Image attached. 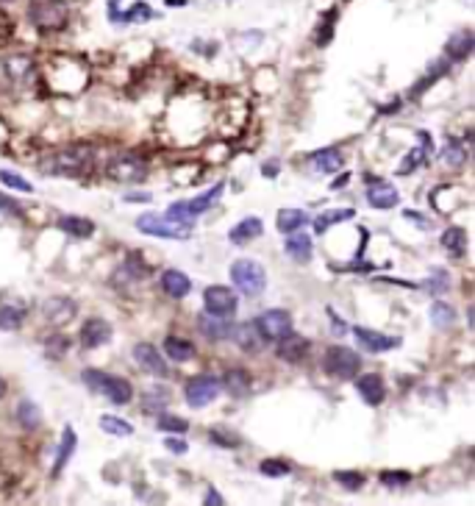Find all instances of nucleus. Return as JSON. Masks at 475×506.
Instances as JSON below:
<instances>
[{
	"instance_id": "5fc2aeb1",
	"label": "nucleus",
	"mask_w": 475,
	"mask_h": 506,
	"mask_svg": "<svg viewBox=\"0 0 475 506\" xmlns=\"http://www.w3.org/2000/svg\"><path fill=\"white\" fill-rule=\"evenodd\" d=\"M0 212H3V215H11V217H22V206H20L14 198L3 195V192H0Z\"/></svg>"
},
{
	"instance_id": "2eb2a0df",
	"label": "nucleus",
	"mask_w": 475,
	"mask_h": 506,
	"mask_svg": "<svg viewBox=\"0 0 475 506\" xmlns=\"http://www.w3.org/2000/svg\"><path fill=\"white\" fill-rule=\"evenodd\" d=\"M231 328H234V320L228 317H220V314H201L198 317V331L209 339V342H223L231 337Z\"/></svg>"
},
{
	"instance_id": "4468645a",
	"label": "nucleus",
	"mask_w": 475,
	"mask_h": 506,
	"mask_svg": "<svg viewBox=\"0 0 475 506\" xmlns=\"http://www.w3.org/2000/svg\"><path fill=\"white\" fill-rule=\"evenodd\" d=\"M353 334H356L359 345H361L364 351H370V353L395 351V348L400 345V337H387V334H378V331H373V328H364V325H356V328H353Z\"/></svg>"
},
{
	"instance_id": "13d9d810",
	"label": "nucleus",
	"mask_w": 475,
	"mask_h": 506,
	"mask_svg": "<svg viewBox=\"0 0 475 506\" xmlns=\"http://www.w3.org/2000/svg\"><path fill=\"white\" fill-rule=\"evenodd\" d=\"M281 173V164L278 162H264V167H261V176L264 178H275Z\"/></svg>"
},
{
	"instance_id": "e2e57ef3",
	"label": "nucleus",
	"mask_w": 475,
	"mask_h": 506,
	"mask_svg": "<svg viewBox=\"0 0 475 506\" xmlns=\"http://www.w3.org/2000/svg\"><path fill=\"white\" fill-rule=\"evenodd\" d=\"M167 6H187V0H167Z\"/></svg>"
},
{
	"instance_id": "4d7b16f0",
	"label": "nucleus",
	"mask_w": 475,
	"mask_h": 506,
	"mask_svg": "<svg viewBox=\"0 0 475 506\" xmlns=\"http://www.w3.org/2000/svg\"><path fill=\"white\" fill-rule=\"evenodd\" d=\"M164 448H167V451H173L176 457H181V454H187V451H189V445H187L184 440H178V437H164Z\"/></svg>"
},
{
	"instance_id": "49530a36",
	"label": "nucleus",
	"mask_w": 475,
	"mask_h": 506,
	"mask_svg": "<svg viewBox=\"0 0 475 506\" xmlns=\"http://www.w3.org/2000/svg\"><path fill=\"white\" fill-rule=\"evenodd\" d=\"M289 462H283V459H264L261 465H258V473L261 476H267V479H281V476H289Z\"/></svg>"
},
{
	"instance_id": "f257e3e1",
	"label": "nucleus",
	"mask_w": 475,
	"mask_h": 506,
	"mask_svg": "<svg viewBox=\"0 0 475 506\" xmlns=\"http://www.w3.org/2000/svg\"><path fill=\"white\" fill-rule=\"evenodd\" d=\"M95 162V148L92 145H67V148H59L56 153L45 156L42 159V173L47 176H67V178H75V176H84Z\"/></svg>"
},
{
	"instance_id": "a878e982",
	"label": "nucleus",
	"mask_w": 475,
	"mask_h": 506,
	"mask_svg": "<svg viewBox=\"0 0 475 506\" xmlns=\"http://www.w3.org/2000/svg\"><path fill=\"white\" fill-rule=\"evenodd\" d=\"M59 231H64L67 237H75V240H86L95 234V223L86 217H78V215H64L59 220Z\"/></svg>"
},
{
	"instance_id": "603ef678",
	"label": "nucleus",
	"mask_w": 475,
	"mask_h": 506,
	"mask_svg": "<svg viewBox=\"0 0 475 506\" xmlns=\"http://www.w3.org/2000/svg\"><path fill=\"white\" fill-rule=\"evenodd\" d=\"M106 376H109V373H103V370H84V373H81V381H84L92 392H103Z\"/></svg>"
},
{
	"instance_id": "9b49d317",
	"label": "nucleus",
	"mask_w": 475,
	"mask_h": 506,
	"mask_svg": "<svg viewBox=\"0 0 475 506\" xmlns=\"http://www.w3.org/2000/svg\"><path fill=\"white\" fill-rule=\"evenodd\" d=\"M111 334H114V331H111L109 320H103V317H89V320H84L78 339H81V345H84L86 351H95V348L109 345V342H111Z\"/></svg>"
},
{
	"instance_id": "72a5a7b5",
	"label": "nucleus",
	"mask_w": 475,
	"mask_h": 506,
	"mask_svg": "<svg viewBox=\"0 0 475 506\" xmlns=\"http://www.w3.org/2000/svg\"><path fill=\"white\" fill-rule=\"evenodd\" d=\"M448 70H451V61H448V59H437V61L428 67V75H426L423 81H417V86L412 89V100H417V98H420V95H423L428 86H434V84H437V81H439V78H442Z\"/></svg>"
},
{
	"instance_id": "4c0bfd02",
	"label": "nucleus",
	"mask_w": 475,
	"mask_h": 506,
	"mask_svg": "<svg viewBox=\"0 0 475 506\" xmlns=\"http://www.w3.org/2000/svg\"><path fill=\"white\" fill-rule=\"evenodd\" d=\"M167 404H170V392H167L164 387H153V390H148V392L142 395V412H148V415L162 412Z\"/></svg>"
},
{
	"instance_id": "6e6552de",
	"label": "nucleus",
	"mask_w": 475,
	"mask_h": 506,
	"mask_svg": "<svg viewBox=\"0 0 475 506\" xmlns=\"http://www.w3.org/2000/svg\"><path fill=\"white\" fill-rule=\"evenodd\" d=\"M256 328L264 342H278L281 337H286L292 331V314L286 309H267L264 314H258Z\"/></svg>"
},
{
	"instance_id": "ea45409f",
	"label": "nucleus",
	"mask_w": 475,
	"mask_h": 506,
	"mask_svg": "<svg viewBox=\"0 0 475 506\" xmlns=\"http://www.w3.org/2000/svg\"><path fill=\"white\" fill-rule=\"evenodd\" d=\"M31 70H33V64H31V59H28V56H11V59L6 61V72H8L14 81L28 78V75H31Z\"/></svg>"
},
{
	"instance_id": "f8f14e48",
	"label": "nucleus",
	"mask_w": 475,
	"mask_h": 506,
	"mask_svg": "<svg viewBox=\"0 0 475 506\" xmlns=\"http://www.w3.org/2000/svg\"><path fill=\"white\" fill-rule=\"evenodd\" d=\"M134 362H137L145 373H150V376H156V378H170V365H167L164 356H162L153 345H148V342L134 345Z\"/></svg>"
},
{
	"instance_id": "393cba45",
	"label": "nucleus",
	"mask_w": 475,
	"mask_h": 506,
	"mask_svg": "<svg viewBox=\"0 0 475 506\" xmlns=\"http://www.w3.org/2000/svg\"><path fill=\"white\" fill-rule=\"evenodd\" d=\"M75 448H78V437H75L72 426H64V434H61V443H59V451H56V462H53V476H59L67 468Z\"/></svg>"
},
{
	"instance_id": "680f3d73",
	"label": "nucleus",
	"mask_w": 475,
	"mask_h": 506,
	"mask_svg": "<svg viewBox=\"0 0 475 506\" xmlns=\"http://www.w3.org/2000/svg\"><path fill=\"white\" fill-rule=\"evenodd\" d=\"M348 181H350V173H345V176H342V178H336V181H334V184H331V190H342V187H345V184H348Z\"/></svg>"
},
{
	"instance_id": "6ab92c4d",
	"label": "nucleus",
	"mask_w": 475,
	"mask_h": 506,
	"mask_svg": "<svg viewBox=\"0 0 475 506\" xmlns=\"http://www.w3.org/2000/svg\"><path fill=\"white\" fill-rule=\"evenodd\" d=\"M162 289H164L173 300H181V298H187V295L192 292V281H189V275L181 273V270H164V273H162Z\"/></svg>"
},
{
	"instance_id": "864d4df0",
	"label": "nucleus",
	"mask_w": 475,
	"mask_h": 506,
	"mask_svg": "<svg viewBox=\"0 0 475 506\" xmlns=\"http://www.w3.org/2000/svg\"><path fill=\"white\" fill-rule=\"evenodd\" d=\"M67 348H70V339H64V337H50V339H45V351H47V356H53V359H61Z\"/></svg>"
},
{
	"instance_id": "bf43d9fd",
	"label": "nucleus",
	"mask_w": 475,
	"mask_h": 506,
	"mask_svg": "<svg viewBox=\"0 0 475 506\" xmlns=\"http://www.w3.org/2000/svg\"><path fill=\"white\" fill-rule=\"evenodd\" d=\"M203 504H212V506H223L226 501H223V496L217 493V490H209L206 493V498H203Z\"/></svg>"
},
{
	"instance_id": "39448f33",
	"label": "nucleus",
	"mask_w": 475,
	"mask_h": 506,
	"mask_svg": "<svg viewBox=\"0 0 475 506\" xmlns=\"http://www.w3.org/2000/svg\"><path fill=\"white\" fill-rule=\"evenodd\" d=\"M137 229H139L142 234L162 237V240H189V234H192V226H187V223H173V220H167V217H162V215H153V212L139 215V217H137Z\"/></svg>"
},
{
	"instance_id": "6e6d98bb",
	"label": "nucleus",
	"mask_w": 475,
	"mask_h": 506,
	"mask_svg": "<svg viewBox=\"0 0 475 506\" xmlns=\"http://www.w3.org/2000/svg\"><path fill=\"white\" fill-rule=\"evenodd\" d=\"M328 317H331V331H334V337H345L348 334V325H345V320L334 312V309H328Z\"/></svg>"
},
{
	"instance_id": "c756f323",
	"label": "nucleus",
	"mask_w": 475,
	"mask_h": 506,
	"mask_svg": "<svg viewBox=\"0 0 475 506\" xmlns=\"http://www.w3.org/2000/svg\"><path fill=\"white\" fill-rule=\"evenodd\" d=\"M306 223H309V215H306L303 209H292V206L281 209V212H278V217H275V226H278V231H281V234L300 231Z\"/></svg>"
},
{
	"instance_id": "e433bc0d",
	"label": "nucleus",
	"mask_w": 475,
	"mask_h": 506,
	"mask_svg": "<svg viewBox=\"0 0 475 506\" xmlns=\"http://www.w3.org/2000/svg\"><path fill=\"white\" fill-rule=\"evenodd\" d=\"M428 317H431V323H434L437 328H451L453 320H456V309L448 306L445 300H434L431 309H428Z\"/></svg>"
},
{
	"instance_id": "412c9836",
	"label": "nucleus",
	"mask_w": 475,
	"mask_h": 506,
	"mask_svg": "<svg viewBox=\"0 0 475 506\" xmlns=\"http://www.w3.org/2000/svg\"><path fill=\"white\" fill-rule=\"evenodd\" d=\"M28 306L22 300H3L0 303V331H17L25 323Z\"/></svg>"
},
{
	"instance_id": "cd10ccee",
	"label": "nucleus",
	"mask_w": 475,
	"mask_h": 506,
	"mask_svg": "<svg viewBox=\"0 0 475 506\" xmlns=\"http://www.w3.org/2000/svg\"><path fill=\"white\" fill-rule=\"evenodd\" d=\"M234 398H244L247 392H250V387H253V381H250V373L247 370H242V367H231V370H226V376H223V381H220Z\"/></svg>"
},
{
	"instance_id": "473e14b6",
	"label": "nucleus",
	"mask_w": 475,
	"mask_h": 506,
	"mask_svg": "<svg viewBox=\"0 0 475 506\" xmlns=\"http://www.w3.org/2000/svg\"><path fill=\"white\" fill-rule=\"evenodd\" d=\"M442 248L451 253V256H456V259H465L467 256V231L459 229V226L448 229L442 234Z\"/></svg>"
},
{
	"instance_id": "1a4fd4ad",
	"label": "nucleus",
	"mask_w": 475,
	"mask_h": 506,
	"mask_svg": "<svg viewBox=\"0 0 475 506\" xmlns=\"http://www.w3.org/2000/svg\"><path fill=\"white\" fill-rule=\"evenodd\" d=\"M203 306H206V312L209 314H220V317H234L237 314V295L228 289V286H220V284H215V286H209L206 292H203Z\"/></svg>"
},
{
	"instance_id": "58836bf2",
	"label": "nucleus",
	"mask_w": 475,
	"mask_h": 506,
	"mask_svg": "<svg viewBox=\"0 0 475 506\" xmlns=\"http://www.w3.org/2000/svg\"><path fill=\"white\" fill-rule=\"evenodd\" d=\"M100 429H103L106 434H114V437H131V434H134V426H131L128 420L114 417V415H103V417H100Z\"/></svg>"
},
{
	"instance_id": "bb28decb",
	"label": "nucleus",
	"mask_w": 475,
	"mask_h": 506,
	"mask_svg": "<svg viewBox=\"0 0 475 506\" xmlns=\"http://www.w3.org/2000/svg\"><path fill=\"white\" fill-rule=\"evenodd\" d=\"M286 256L292 259V261H309L311 259V237L309 234H303V231H292V234H286Z\"/></svg>"
},
{
	"instance_id": "0eeeda50",
	"label": "nucleus",
	"mask_w": 475,
	"mask_h": 506,
	"mask_svg": "<svg viewBox=\"0 0 475 506\" xmlns=\"http://www.w3.org/2000/svg\"><path fill=\"white\" fill-rule=\"evenodd\" d=\"M28 20L39 28V31H59L67 25V8L61 3H53V0H42V3H33L28 8Z\"/></svg>"
},
{
	"instance_id": "de8ad7c7",
	"label": "nucleus",
	"mask_w": 475,
	"mask_h": 506,
	"mask_svg": "<svg viewBox=\"0 0 475 506\" xmlns=\"http://www.w3.org/2000/svg\"><path fill=\"white\" fill-rule=\"evenodd\" d=\"M381 484H384V487H392V490L409 487V484H412V473H409V470H384V473H381Z\"/></svg>"
},
{
	"instance_id": "8fccbe9b",
	"label": "nucleus",
	"mask_w": 475,
	"mask_h": 506,
	"mask_svg": "<svg viewBox=\"0 0 475 506\" xmlns=\"http://www.w3.org/2000/svg\"><path fill=\"white\" fill-rule=\"evenodd\" d=\"M150 17H153V8L148 3H134L131 11H125L120 20L123 22H142V20H150Z\"/></svg>"
},
{
	"instance_id": "79ce46f5",
	"label": "nucleus",
	"mask_w": 475,
	"mask_h": 506,
	"mask_svg": "<svg viewBox=\"0 0 475 506\" xmlns=\"http://www.w3.org/2000/svg\"><path fill=\"white\" fill-rule=\"evenodd\" d=\"M156 423H159L162 431H170V434H187L189 431V423L184 417H178V415H170V412H162Z\"/></svg>"
},
{
	"instance_id": "f704fd0d",
	"label": "nucleus",
	"mask_w": 475,
	"mask_h": 506,
	"mask_svg": "<svg viewBox=\"0 0 475 506\" xmlns=\"http://www.w3.org/2000/svg\"><path fill=\"white\" fill-rule=\"evenodd\" d=\"M17 423L25 429V431H36L39 429V423H42V412H39V406L33 404V401H20L17 404Z\"/></svg>"
},
{
	"instance_id": "423d86ee",
	"label": "nucleus",
	"mask_w": 475,
	"mask_h": 506,
	"mask_svg": "<svg viewBox=\"0 0 475 506\" xmlns=\"http://www.w3.org/2000/svg\"><path fill=\"white\" fill-rule=\"evenodd\" d=\"M220 392H223V384H220V378L212 376V373L192 376V378H187V384H184V398H187V404L195 406V409L209 406Z\"/></svg>"
},
{
	"instance_id": "5701e85b",
	"label": "nucleus",
	"mask_w": 475,
	"mask_h": 506,
	"mask_svg": "<svg viewBox=\"0 0 475 506\" xmlns=\"http://www.w3.org/2000/svg\"><path fill=\"white\" fill-rule=\"evenodd\" d=\"M309 162H311L314 173L328 176V173L342 170V151H339V148H322V151L311 153V159H309Z\"/></svg>"
},
{
	"instance_id": "f3484780",
	"label": "nucleus",
	"mask_w": 475,
	"mask_h": 506,
	"mask_svg": "<svg viewBox=\"0 0 475 506\" xmlns=\"http://www.w3.org/2000/svg\"><path fill=\"white\" fill-rule=\"evenodd\" d=\"M367 204L378 212H387L400 204V195L392 184H373V187H367Z\"/></svg>"
},
{
	"instance_id": "4be33fe9",
	"label": "nucleus",
	"mask_w": 475,
	"mask_h": 506,
	"mask_svg": "<svg viewBox=\"0 0 475 506\" xmlns=\"http://www.w3.org/2000/svg\"><path fill=\"white\" fill-rule=\"evenodd\" d=\"M261 234H264V223L258 217H244V220H239L237 226L228 231V240L234 245H247V243L258 240Z\"/></svg>"
},
{
	"instance_id": "c9c22d12",
	"label": "nucleus",
	"mask_w": 475,
	"mask_h": 506,
	"mask_svg": "<svg viewBox=\"0 0 475 506\" xmlns=\"http://www.w3.org/2000/svg\"><path fill=\"white\" fill-rule=\"evenodd\" d=\"M353 215H356V209H350V206H345V209H325L317 220H314V231L317 234H325L334 223H342V220H353Z\"/></svg>"
},
{
	"instance_id": "a211bd4d",
	"label": "nucleus",
	"mask_w": 475,
	"mask_h": 506,
	"mask_svg": "<svg viewBox=\"0 0 475 506\" xmlns=\"http://www.w3.org/2000/svg\"><path fill=\"white\" fill-rule=\"evenodd\" d=\"M228 339H234L237 342L239 351H244V353H256L258 348H261V334H258V328H256V323H234V328H231V337Z\"/></svg>"
},
{
	"instance_id": "09e8293b",
	"label": "nucleus",
	"mask_w": 475,
	"mask_h": 506,
	"mask_svg": "<svg viewBox=\"0 0 475 506\" xmlns=\"http://www.w3.org/2000/svg\"><path fill=\"white\" fill-rule=\"evenodd\" d=\"M212 443H217V445H223V448H237L239 443H242V437L234 434L231 429H212Z\"/></svg>"
},
{
	"instance_id": "dca6fc26",
	"label": "nucleus",
	"mask_w": 475,
	"mask_h": 506,
	"mask_svg": "<svg viewBox=\"0 0 475 506\" xmlns=\"http://www.w3.org/2000/svg\"><path fill=\"white\" fill-rule=\"evenodd\" d=\"M356 390L361 395L364 404L370 406H381L384 398H387V384L378 373H364V376H356Z\"/></svg>"
},
{
	"instance_id": "b1692460",
	"label": "nucleus",
	"mask_w": 475,
	"mask_h": 506,
	"mask_svg": "<svg viewBox=\"0 0 475 506\" xmlns=\"http://www.w3.org/2000/svg\"><path fill=\"white\" fill-rule=\"evenodd\" d=\"M475 47V33L473 31H459L448 39V61H465Z\"/></svg>"
},
{
	"instance_id": "a18cd8bd",
	"label": "nucleus",
	"mask_w": 475,
	"mask_h": 506,
	"mask_svg": "<svg viewBox=\"0 0 475 506\" xmlns=\"http://www.w3.org/2000/svg\"><path fill=\"white\" fill-rule=\"evenodd\" d=\"M448 286H451L448 270H442V267H434V270H431V275H428V281H426V289H428L431 295H442Z\"/></svg>"
},
{
	"instance_id": "2f4dec72",
	"label": "nucleus",
	"mask_w": 475,
	"mask_h": 506,
	"mask_svg": "<svg viewBox=\"0 0 475 506\" xmlns=\"http://www.w3.org/2000/svg\"><path fill=\"white\" fill-rule=\"evenodd\" d=\"M164 353L173 359V362H189L195 356V345L184 337H164Z\"/></svg>"
},
{
	"instance_id": "c03bdc74",
	"label": "nucleus",
	"mask_w": 475,
	"mask_h": 506,
	"mask_svg": "<svg viewBox=\"0 0 475 506\" xmlns=\"http://www.w3.org/2000/svg\"><path fill=\"white\" fill-rule=\"evenodd\" d=\"M428 153H431V151H428V148H423V145H420V148H414V151H412V153L403 159V164H400V170H398V173H400V176H409V173H414L420 164H426Z\"/></svg>"
},
{
	"instance_id": "7c9ffc66",
	"label": "nucleus",
	"mask_w": 475,
	"mask_h": 506,
	"mask_svg": "<svg viewBox=\"0 0 475 506\" xmlns=\"http://www.w3.org/2000/svg\"><path fill=\"white\" fill-rule=\"evenodd\" d=\"M117 275H123V281H145L148 278V264L139 253H128L125 261L120 264Z\"/></svg>"
},
{
	"instance_id": "0e129e2a",
	"label": "nucleus",
	"mask_w": 475,
	"mask_h": 506,
	"mask_svg": "<svg viewBox=\"0 0 475 506\" xmlns=\"http://www.w3.org/2000/svg\"><path fill=\"white\" fill-rule=\"evenodd\" d=\"M3 395H6V381L0 378V398H3Z\"/></svg>"
},
{
	"instance_id": "c85d7f7f",
	"label": "nucleus",
	"mask_w": 475,
	"mask_h": 506,
	"mask_svg": "<svg viewBox=\"0 0 475 506\" xmlns=\"http://www.w3.org/2000/svg\"><path fill=\"white\" fill-rule=\"evenodd\" d=\"M223 190H226V184H217V187H212L209 192H203V195H198V198H192V201H184L189 217L195 220V217H201L203 212H209V209L217 204V198L223 195Z\"/></svg>"
},
{
	"instance_id": "a19ab883",
	"label": "nucleus",
	"mask_w": 475,
	"mask_h": 506,
	"mask_svg": "<svg viewBox=\"0 0 475 506\" xmlns=\"http://www.w3.org/2000/svg\"><path fill=\"white\" fill-rule=\"evenodd\" d=\"M442 162H445L448 167H462V164L467 162V151H465V145H462L459 139L448 142V148L442 151Z\"/></svg>"
},
{
	"instance_id": "aec40b11",
	"label": "nucleus",
	"mask_w": 475,
	"mask_h": 506,
	"mask_svg": "<svg viewBox=\"0 0 475 506\" xmlns=\"http://www.w3.org/2000/svg\"><path fill=\"white\" fill-rule=\"evenodd\" d=\"M100 395H106L114 406H125V404H131V398H134V387H131L128 378L106 376V384H103V392H100Z\"/></svg>"
},
{
	"instance_id": "3c124183",
	"label": "nucleus",
	"mask_w": 475,
	"mask_h": 506,
	"mask_svg": "<svg viewBox=\"0 0 475 506\" xmlns=\"http://www.w3.org/2000/svg\"><path fill=\"white\" fill-rule=\"evenodd\" d=\"M0 181L6 184V187H11V190H17V192H33V187L22 178V176H17V173H8V170H0Z\"/></svg>"
},
{
	"instance_id": "052dcab7",
	"label": "nucleus",
	"mask_w": 475,
	"mask_h": 506,
	"mask_svg": "<svg viewBox=\"0 0 475 506\" xmlns=\"http://www.w3.org/2000/svg\"><path fill=\"white\" fill-rule=\"evenodd\" d=\"M125 201H131V204H150V195L148 192H131V195H125Z\"/></svg>"
},
{
	"instance_id": "7ed1b4c3",
	"label": "nucleus",
	"mask_w": 475,
	"mask_h": 506,
	"mask_svg": "<svg viewBox=\"0 0 475 506\" xmlns=\"http://www.w3.org/2000/svg\"><path fill=\"white\" fill-rule=\"evenodd\" d=\"M231 281L242 295L247 298H258L267 286V270L256 261V259H239L231 264Z\"/></svg>"
},
{
	"instance_id": "20e7f679",
	"label": "nucleus",
	"mask_w": 475,
	"mask_h": 506,
	"mask_svg": "<svg viewBox=\"0 0 475 506\" xmlns=\"http://www.w3.org/2000/svg\"><path fill=\"white\" fill-rule=\"evenodd\" d=\"M106 176L114 184H139L148 176V162L137 153H120L106 162Z\"/></svg>"
},
{
	"instance_id": "9d476101",
	"label": "nucleus",
	"mask_w": 475,
	"mask_h": 506,
	"mask_svg": "<svg viewBox=\"0 0 475 506\" xmlns=\"http://www.w3.org/2000/svg\"><path fill=\"white\" fill-rule=\"evenodd\" d=\"M75 314H78V303L70 300V298H64V295L47 298V300L42 303V317H45V323H50V325H56V328H61V325H67L70 320H75Z\"/></svg>"
},
{
	"instance_id": "37998d69",
	"label": "nucleus",
	"mask_w": 475,
	"mask_h": 506,
	"mask_svg": "<svg viewBox=\"0 0 475 506\" xmlns=\"http://www.w3.org/2000/svg\"><path fill=\"white\" fill-rule=\"evenodd\" d=\"M334 482L342 484V487L350 490V493H359V490L364 487V476H361L359 470H336V473H334Z\"/></svg>"
},
{
	"instance_id": "ddd939ff",
	"label": "nucleus",
	"mask_w": 475,
	"mask_h": 506,
	"mask_svg": "<svg viewBox=\"0 0 475 506\" xmlns=\"http://www.w3.org/2000/svg\"><path fill=\"white\" fill-rule=\"evenodd\" d=\"M309 348H311V342L306 339V337H300V334H286V337H281L278 339V345H275V356L281 359V362H286V365H297V362H303L306 356H309Z\"/></svg>"
},
{
	"instance_id": "f03ea898",
	"label": "nucleus",
	"mask_w": 475,
	"mask_h": 506,
	"mask_svg": "<svg viewBox=\"0 0 475 506\" xmlns=\"http://www.w3.org/2000/svg\"><path fill=\"white\" fill-rule=\"evenodd\" d=\"M322 370H325L331 378H336V381H350V378L359 376L361 359H359L356 351H350V348H345V345H331V348L325 351V356H322Z\"/></svg>"
}]
</instances>
